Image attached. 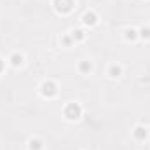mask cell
<instances>
[{"label":"cell","mask_w":150,"mask_h":150,"mask_svg":"<svg viewBox=\"0 0 150 150\" xmlns=\"http://www.w3.org/2000/svg\"><path fill=\"white\" fill-rule=\"evenodd\" d=\"M80 107L77 105V103H70L68 107H67V110H65V115L68 117V119H79L80 117Z\"/></svg>","instance_id":"cell-1"},{"label":"cell","mask_w":150,"mask_h":150,"mask_svg":"<svg viewBox=\"0 0 150 150\" xmlns=\"http://www.w3.org/2000/svg\"><path fill=\"white\" fill-rule=\"evenodd\" d=\"M42 93L45 96H52V94H56V86L52 82H45V84H42Z\"/></svg>","instance_id":"cell-2"},{"label":"cell","mask_w":150,"mask_h":150,"mask_svg":"<svg viewBox=\"0 0 150 150\" xmlns=\"http://www.w3.org/2000/svg\"><path fill=\"white\" fill-rule=\"evenodd\" d=\"M56 7L59 11H68L72 7V0H56Z\"/></svg>","instance_id":"cell-3"},{"label":"cell","mask_w":150,"mask_h":150,"mask_svg":"<svg viewBox=\"0 0 150 150\" xmlns=\"http://www.w3.org/2000/svg\"><path fill=\"white\" fill-rule=\"evenodd\" d=\"M84 23H86V25H94V23H96V16H94L93 12H87V14L84 16Z\"/></svg>","instance_id":"cell-4"},{"label":"cell","mask_w":150,"mask_h":150,"mask_svg":"<svg viewBox=\"0 0 150 150\" xmlns=\"http://www.w3.org/2000/svg\"><path fill=\"white\" fill-rule=\"evenodd\" d=\"M134 136H136L138 140H143V138L147 136V129H145V127H136V129H134Z\"/></svg>","instance_id":"cell-5"},{"label":"cell","mask_w":150,"mask_h":150,"mask_svg":"<svg viewBox=\"0 0 150 150\" xmlns=\"http://www.w3.org/2000/svg\"><path fill=\"white\" fill-rule=\"evenodd\" d=\"M30 149L32 150H40L42 149V143H40L38 140H32V142H30Z\"/></svg>","instance_id":"cell-6"},{"label":"cell","mask_w":150,"mask_h":150,"mask_svg":"<svg viewBox=\"0 0 150 150\" xmlns=\"http://www.w3.org/2000/svg\"><path fill=\"white\" fill-rule=\"evenodd\" d=\"M11 61H12V65H21V61H23V58H21V54H12V58H11Z\"/></svg>","instance_id":"cell-7"},{"label":"cell","mask_w":150,"mask_h":150,"mask_svg":"<svg viewBox=\"0 0 150 150\" xmlns=\"http://www.w3.org/2000/svg\"><path fill=\"white\" fill-rule=\"evenodd\" d=\"M91 70V63L89 61H82L80 63V72H89Z\"/></svg>","instance_id":"cell-8"},{"label":"cell","mask_w":150,"mask_h":150,"mask_svg":"<svg viewBox=\"0 0 150 150\" xmlns=\"http://www.w3.org/2000/svg\"><path fill=\"white\" fill-rule=\"evenodd\" d=\"M110 75L112 77H117V75H120V67H110Z\"/></svg>","instance_id":"cell-9"},{"label":"cell","mask_w":150,"mask_h":150,"mask_svg":"<svg viewBox=\"0 0 150 150\" xmlns=\"http://www.w3.org/2000/svg\"><path fill=\"white\" fill-rule=\"evenodd\" d=\"M142 37H150V28H143L142 30Z\"/></svg>","instance_id":"cell-10"},{"label":"cell","mask_w":150,"mask_h":150,"mask_svg":"<svg viewBox=\"0 0 150 150\" xmlns=\"http://www.w3.org/2000/svg\"><path fill=\"white\" fill-rule=\"evenodd\" d=\"M134 30H127V38H134Z\"/></svg>","instance_id":"cell-11"},{"label":"cell","mask_w":150,"mask_h":150,"mask_svg":"<svg viewBox=\"0 0 150 150\" xmlns=\"http://www.w3.org/2000/svg\"><path fill=\"white\" fill-rule=\"evenodd\" d=\"M74 37H77V38H82L84 35H82V32H80V30H77V32H74Z\"/></svg>","instance_id":"cell-12"},{"label":"cell","mask_w":150,"mask_h":150,"mask_svg":"<svg viewBox=\"0 0 150 150\" xmlns=\"http://www.w3.org/2000/svg\"><path fill=\"white\" fill-rule=\"evenodd\" d=\"M2 67H4V63H2V59H0V70H2Z\"/></svg>","instance_id":"cell-13"}]
</instances>
